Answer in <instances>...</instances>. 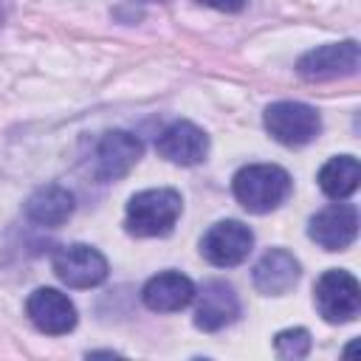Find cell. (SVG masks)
Wrapping results in <instances>:
<instances>
[{"instance_id":"obj_13","label":"cell","mask_w":361,"mask_h":361,"mask_svg":"<svg viewBox=\"0 0 361 361\" xmlns=\"http://www.w3.org/2000/svg\"><path fill=\"white\" fill-rule=\"evenodd\" d=\"M299 259L285 251V248H271L259 257V262L254 265V285L259 293L268 296H282L288 293L296 282H299Z\"/></svg>"},{"instance_id":"obj_2","label":"cell","mask_w":361,"mask_h":361,"mask_svg":"<svg viewBox=\"0 0 361 361\" xmlns=\"http://www.w3.org/2000/svg\"><path fill=\"white\" fill-rule=\"evenodd\" d=\"M183 212L180 192L175 189H144L130 197L127 212H124V226L135 237H166L178 217Z\"/></svg>"},{"instance_id":"obj_11","label":"cell","mask_w":361,"mask_h":361,"mask_svg":"<svg viewBox=\"0 0 361 361\" xmlns=\"http://www.w3.org/2000/svg\"><path fill=\"white\" fill-rule=\"evenodd\" d=\"M237 316H240V299H237L234 288L223 279L206 282L200 290V299H197L195 327L203 333H217V330L228 327L231 322H237Z\"/></svg>"},{"instance_id":"obj_9","label":"cell","mask_w":361,"mask_h":361,"mask_svg":"<svg viewBox=\"0 0 361 361\" xmlns=\"http://www.w3.org/2000/svg\"><path fill=\"white\" fill-rule=\"evenodd\" d=\"M310 240L324 251H344L358 234V209L353 203H333L310 217Z\"/></svg>"},{"instance_id":"obj_5","label":"cell","mask_w":361,"mask_h":361,"mask_svg":"<svg viewBox=\"0 0 361 361\" xmlns=\"http://www.w3.org/2000/svg\"><path fill=\"white\" fill-rule=\"evenodd\" d=\"M51 265H54V274L59 276V282L68 288H76V290L102 285L107 279V271H110L104 254L96 251L93 245H85V243L56 248Z\"/></svg>"},{"instance_id":"obj_10","label":"cell","mask_w":361,"mask_h":361,"mask_svg":"<svg viewBox=\"0 0 361 361\" xmlns=\"http://www.w3.org/2000/svg\"><path fill=\"white\" fill-rule=\"evenodd\" d=\"M25 313L31 324L45 336H65L76 327L79 319L73 302L56 288H37L25 302Z\"/></svg>"},{"instance_id":"obj_1","label":"cell","mask_w":361,"mask_h":361,"mask_svg":"<svg viewBox=\"0 0 361 361\" xmlns=\"http://www.w3.org/2000/svg\"><path fill=\"white\" fill-rule=\"evenodd\" d=\"M231 192L245 212L268 214L288 200L290 175L276 164H248L234 175Z\"/></svg>"},{"instance_id":"obj_17","label":"cell","mask_w":361,"mask_h":361,"mask_svg":"<svg viewBox=\"0 0 361 361\" xmlns=\"http://www.w3.org/2000/svg\"><path fill=\"white\" fill-rule=\"evenodd\" d=\"M274 350L279 358H290V361H299L310 353V333L305 327H288V330H279L274 336Z\"/></svg>"},{"instance_id":"obj_12","label":"cell","mask_w":361,"mask_h":361,"mask_svg":"<svg viewBox=\"0 0 361 361\" xmlns=\"http://www.w3.org/2000/svg\"><path fill=\"white\" fill-rule=\"evenodd\" d=\"M155 149H158L161 158H166L172 164L195 166L209 152V135L192 121H175L158 135Z\"/></svg>"},{"instance_id":"obj_14","label":"cell","mask_w":361,"mask_h":361,"mask_svg":"<svg viewBox=\"0 0 361 361\" xmlns=\"http://www.w3.org/2000/svg\"><path fill=\"white\" fill-rule=\"evenodd\" d=\"M141 299L155 313H175V310H183L195 299V285L189 276H183L178 271H164V274H155L152 279H147Z\"/></svg>"},{"instance_id":"obj_4","label":"cell","mask_w":361,"mask_h":361,"mask_svg":"<svg viewBox=\"0 0 361 361\" xmlns=\"http://www.w3.org/2000/svg\"><path fill=\"white\" fill-rule=\"evenodd\" d=\"M313 299H316L319 316L324 322H330V324L353 322L358 316V310H361L358 279L350 271H341V268H330L316 279Z\"/></svg>"},{"instance_id":"obj_18","label":"cell","mask_w":361,"mask_h":361,"mask_svg":"<svg viewBox=\"0 0 361 361\" xmlns=\"http://www.w3.org/2000/svg\"><path fill=\"white\" fill-rule=\"evenodd\" d=\"M195 3L209 6V8H217V11H228V14H234V11H240L245 6V0H195Z\"/></svg>"},{"instance_id":"obj_7","label":"cell","mask_w":361,"mask_h":361,"mask_svg":"<svg viewBox=\"0 0 361 361\" xmlns=\"http://www.w3.org/2000/svg\"><path fill=\"white\" fill-rule=\"evenodd\" d=\"M296 71L302 79H310V82L353 76L358 71V42L344 39V42H330V45L313 48L296 62Z\"/></svg>"},{"instance_id":"obj_3","label":"cell","mask_w":361,"mask_h":361,"mask_svg":"<svg viewBox=\"0 0 361 361\" xmlns=\"http://www.w3.org/2000/svg\"><path fill=\"white\" fill-rule=\"evenodd\" d=\"M262 124L271 133V138L285 144V147L310 144L322 133L319 110L305 104V102H274V104H268L265 116H262Z\"/></svg>"},{"instance_id":"obj_6","label":"cell","mask_w":361,"mask_h":361,"mask_svg":"<svg viewBox=\"0 0 361 361\" xmlns=\"http://www.w3.org/2000/svg\"><path fill=\"white\" fill-rule=\"evenodd\" d=\"M251 248H254V234L240 220H220L200 240V254L217 268L240 265L251 254Z\"/></svg>"},{"instance_id":"obj_8","label":"cell","mask_w":361,"mask_h":361,"mask_svg":"<svg viewBox=\"0 0 361 361\" xmlns=\"http://www.w3.org/2000/svg\"><path fill=\"white\" fill-rule=\"evenodd\" d=\"M144 147L141 138L127 130H110L96 141L93 149V172L99 180H118L124 178L141 158Z\"/></svg>"},{"instance_id":"obj_16","label":"cell","mask_w":361,"mask_h":361,"mask_svg":"<svg viewBox=\"0 0 361 361\" xmlns=\"http://www.w3.org/2000/svg\"><path fill=\"white\" fill-rule=\"evenodd\" d=\"M358 161L353 155H336L319 169V186L327 197L344 200L358 189Z\"/></svg>"},{"instance_id":"obj_19","label":"cell","mask_w":361,"mask_h":361,"mask_svg":"<svg viewBox=\"0 0 361 361\" xmlns=\"http://www.w3.org/2000/svg\"><path fill=\"white\" fill-rule=\"evenodd\" d=\"M0 23H3V3H0Z\"/></svg>"},{"instance_id":"obj_15","label":"cell","mask_w":361,"mask_h":361,"mask_svg":"<svg viewBox=\"0 0 361 361\" xmlns=\"http://www.w3.org/2000/svg\"><path fill=\"white\" fill-rule=\"evenodd\" d=\"M23 212L31 223L56 228L73 214V195L59 183H48L28 195V200L23 203Z\"/></svg>"}]
</instances>
